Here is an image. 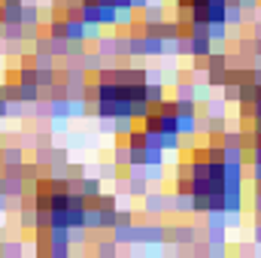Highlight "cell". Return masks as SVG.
<instances>
[{
	"instance_id": "1",
	"label": "cell",
	"mask_w": 261,
	"mask_h": 258,
	"mask_svg": "<svg viewBox=\"0 0 261 258\" xmlns=\"http://www.w3.org/2000/svg\"><path fill=\"white\" fill-rule=\"evenodd\" d=\"M140 200H143V210H146L149 219H155L161 213H170V192L167 189H149Z\"/></svg>"
},
{
	"instance_id": "2",
	"label": "cell",
	"mask_w": 261,
	"mask_h": 258,
	"mask_svg": "<svg viewBox=\"0 0 261 258\" xmlns=\"http://www.w3.org/2000/svg\"><path fill=\"white\" fill-rule=\"evenodd\" d=\"M225 183H246V164L243 161H222Z\"/></svg>"
},
{
	"instance_id": "3",
	"label": "cell",
	"mask_w": 261,
	"mask_h": 258,
	"mask_svg": "<svg viewBox=\"0 0 261 258\" xmlns=\"http://www.w3.org/2000/svg\"><path fill=\"white\" fill-rule=\"evenodd\" d=\"M94 52H97L100 58H107V61L119 64V58H116V37H97V46H94Z\"/></svg>"
},
{
	"instance_id": "4",
	"label": "cell",
	"mask_w": 261,
	"mask_h": 258,
	"mask_svg": "<svg viewBox=\"0 0 261 258\" xmlns=\"http://www.w3.org/2000/svg\"><path fill=\"white\" fill-rule=\"evenodd\" d=\"M143 55L146 58H161L164 55V40L161 37H143Z\"/></svg>"
},
{
	"instance_id": "5",
	"label": "cell",
	"mask_w": 261,
	"mask_h": 258,
	"mask_svg": "<svg viewBox=\"0 0 261 258\" xmlns=\"http://www.w3.org/2000/svg\"><path fill=\"white\" fill-rule=\"evenodd\" d=\"M18 228L21 231L37 228V207H18Z\"/></svg>"
},
{
	"instance_id": "6",
	"label": "cell",
	"mask_w": 261,
	"mask_h": 258,
	"mask_svg": "<svg viewBox=\"0 0 261 258\" xmlns=\"http://www.w3.org/2000/svg\"><path fill=\"white\" fill-rule=\"evenodd\" d=\"M176 131L179 134H197V113H176Z\"/></svg>"
},
{
	"instance_id": "7",
	"label": "cell",
	"mask_w": 261,
	"mask_h": 258,
	"mask_svg": "<svg viewBox=\"0 0 261 258\" xmlns=\"http://www.w3.org/2000/svg\"><path fill=\"white\" fill-rule=\"evenodd\" d=\"M100 176H82L79 179V194H85V200L88 197H94V194H100Z\"/></svg>"
},
{
	"instance_id": "8",
	"label": "cell",
	"mask_w": 261,
	"mask_h": 258,
	"mask_svg": "<svg viewBox=\"0 0 261 258\" xmlns=\"http://www.w3.org/2000/svg\"><path fill=\"white\" fill-rule=\"evenodd\" d=\"M167 97V85L164 82H146V104H158Z\"/></svg>"
},
{
	"instance_id": "9",
	"label": "cell",
	"mask_w": 261,
	"mask_h": 258,
	"mask_svg": "<svg viewBox=\"0 0 261 258\" xmlns=\"http://www.w3.org/2000/svg\"><path fill=\"white\" fill-rule=\"evenodd\" d=\"M128 146L130 149H143V146H146V128H143L140 122L128 131Z\"/></svg>"
},
{
	"instance_id": "10",
	"label": "cell",
	"mask_w": 261,
	"mask_h": 258,
	"mask_svg": "<svg viewBox=\"0 0 261 258\" xmlns=\"http://www.w3.org/2000/svg\"><path fill=\"white\" fill-rule=\"evenodd\" d=\"M15 85H18V82H15ZM18 100H24V104L40 100V85H37V82H31V85H18Z\"/></svg>"
},
{
	"instance_id": "11",
	"label": "cell",
	"mask_w": 261,
	"mask_h": 258,
	"mask_svg": "<svg viewBox=\"0 0 261 258\" xmlns=\"http://www.w3.org/2000/svg\"><path fill=\"white\" fill-rule=\"evenodd\" d=\"M94 170H97V176H100V179H116V176H119V167H116L110 158H100Z\"/></svg>"
},
{
	"instance_id": "12",
	"label": "cell",
	"mask_w": 261,
	"mask_h": 258,
	"mask_svg": "<svg viewBox=\"0 0 261 258\" xmlns=\"http://www.w3.org/2000/svg\"><path fill=\"white\" fill-rule=\"evenodd\" d=\"M149 192V179H140V176H128V194L130 197H143Z\"/></svg>"
},
{
	"instance_id": "13",
	"label": "cell",
	"mask_w": 261,
	"mask_h": 258,
	"mask_svg": "<svg viewBox=\"0 0 261 258\" xmlns=\"http://www.w3.org/2000/svg\"><path fill=\"white\" fill-rule=\"evenodd\" d=\"M225 24L228 28H243V9L240 6H225Z\"/></svg>"
},
{
	"instance_id": "14",
	"label": "cell",
	"mask_w": 261,
	"mask_h": 258,
	"mask_svg": "<svg viewBox=\"0 0 261 258\" xmlns=\"http://www.w3.org/2000/svg\"><path fill=\"white\" fill-rule=\"evenodd\" d=\"M164 149H158V146H146L143 149V164H164Z\"/></svg>"
},
{
	"instance_id": "15",
	"label": "cell",
	"mask_w": 261,
	"mask_h": 258,
	"mask_svg": "<svg viewBox=\"0 0 261 258\" xmlns=\"http://www.w3.org/2000/svg\"><path fill=\"white\" fill-rule=\"evenodd\" d=\"M189 43H192V55H210V49H213L210 37H189Z\"/></svg>"
},
{
	"instance_id": "16",
	"label": "cell",
	"mask_w": 261,
	"mask_h": 258,
	"mask_svg": "<svg viewBox=\"0 0 261 258\" xmlns=\"http://www.w3.org/2000/svg\"><path fill=\"white\" fill-rule=\"evenodd\" d=\"M203 216H206V228H225V231H228V225H225V210H206Z\"/></svg>"
},
{
	"instance_id": "17",
	"label": "cell",
	"mask_w": 261,
	"mask_h": 258,
	"mask_svg": "<svg viewBox=\"0 0 261 258\" xmlns=\"http://www.w3.org/2000/svg\"><path fill=\"white\" fill-rule=\"evenodd\" d=\"M110 122H113V131H116V134H128V131L137 125L128 113H122V116H116V119H110Z\"/></svg>"
},
{
	"instance_id": "18",
	"label": "cell",
	"mask_w": 261,
	"mask_h": 258,
	"mask_svg": "<svg viewBox=\"0 0 261 258\" xmlns=\"http://www.w3.org/2000/svg\"><path fill=\"white\" fill-rule=\"evenodd\" d=\"M146 113H149V104H146V100H130V119H134V122H140Z\"/></svg>"
},
{
	"instance_id": "19",
	"label": "cell",
	"mask_w": 261,
	"mask_h": 258,
	"mask_svg": "<svg viewBox=\"0 0 261 258\" xmlns=\"http://www.w3.org/2000/svg\"><path fill=\"white\" fill-rule=\"evenodd\" d=\"M64 176H67V179H82V176H85V167H82L79 161H76V164H70V161H67V164H64Z\"/></svg>"
},
{
	"instance_id": "20",
	"label": "cell",
	"mask_w": 261,
	"mask_h": 258,
	"mask_svg": "<svg viewBox=\"0 0 261 258\" xmlns=\"http://www.w3.org/2000/svg\"><path fill=\"white\" fill-rule=\"evenodd\" d=\"M24 243L21 240H3V255H21Z\"/></svg>"
},
{
	"instance_id": "21",
	"label": "cell",
	"mask_w": 261,
	"mask_h": 258,
	"mask_svg": "<svg viewBox=\"0 0 261 258\" xmlns=\"http://www.w3.org/2000/svg\"><path fill=\"white\" fill-rule=\"evenodd\" d=\"M240 222H243V213H225V225L228 228H240Z\"/></svg>"
},
{
	"instance_id": "22",
	"label": "cell",
	"mask_w": 261,
	"mask_h": 258,
	"mask_svg": "<svg viewBox=\"0 0 261 258\" xmlns=\"http://www.w3.org/2000/svg\"><path fill=\"white\" fill-rule=\"evenodd\" d=\"M249 179L252 183H261V161H252L249 164Z\"/></svg>"
},
{
	"instance_id": "23",
	"label": "cell",
	"mask_w": 261,
	"mask_h": 258,
	"mask_svg": "<svg viewBox=\"0 0 261 258\" xmlns=\"http://www.w3.org/2000/svg\"><path fill=\"white\" fill-rule=\"evenodd\" d=\"M210 176H213V179H225V170H222V161H219V164H210Z\"/></svg>"
},
{
	"instance_id": "24",
	"label": "cell",
	"mask_w": 261,
	"mask_h": 258,
	"mask_svg": "<svg viewBox=\"0 0 261 258\" xmlns=\"http://www.w3.org/2000/svg\"><path fill=\"white\" fill-rule=\"evenodd\" d=\"M252 243L261 249V222H255V234H252Z\"/></svg>"
},
{
	"instance_id": "25",
	"label": "cell",
	"mask_w": 261,
	"mask_h": 258,
	"mask_svg": "<svg viewBox=\"0 0 261 258\" xmlns=\"http://www.w3.org/2000/svg\"><path fill=\"white\" fill-rule=\"evenodd\" d=\"M116 9H130V0H110Z\"/></svg>"
},
{
	"instance_id": "26",
	"label": "cell",
	"mask_w": 261,
	"mask_h": 258,
	"mask_svg": "<svg viewBox=\"0 0 261 258\" xmlns=\"http://www.w3.org/2000/svg\"><path fill=\"white\" fill-rule=\"evenodd\" d=\"M146 3H149V0H130V9H134V12H140Z\"/></svg>"
},
{
	"instance_id": "27",
	"label": "cell",
	"mask_w": 261,
	"mask_h": 258,
	"mask_svg": "<svg viewBox=\"0 0 261 258\" xmlns=\"http://www.w3.org/2000/svg\"><path fill=\"white\" fill-rule=\"evenodd\" d=\"M173 6H176V9H189V6H192V0H173Z\"/></svg>"
},
{
	"instance_id": "28",
	"label": "cell",
	"mask_w": 261,
	"mask_h": 258,
	"mask_svg": "<svg viewBox=\"0 0 261 258\" xmlns=\"http://www.w3.org/2000/svg\"><path fill=\"white\" fill-rule=\"evenodd\" d=\"M0 210H3V213L9 210V203H6V194H0Z\"/></svg>"
},
{
	"instance_id": "29",
	"label": "cell",
	"mask_w": 261,
	"mask_h": 258,
	"mask_svg": "<svg viewBox=\"0 0 261 258\" xmlns=\"http://www.w3.org/2000/svg\"><path fill=\"white\" fill-rule=\"evenodd\" d=\"M3 6H21V0H3Z\"/></svg>"
},
{
	"instance_id": "30",
	"label": "cell",
	"mask_w": 261,
	"mask_h": 258,
	"mask_svg": "<svg viewBox=\"0 0 261 258\" xmlns=\"http://www.w3.org/2000/svg\"><path fill=\"white\" fill-rule=\"evenodd\" d=\"M0 21H3V3H0Z\"/></svg>"
}]
</instances>
